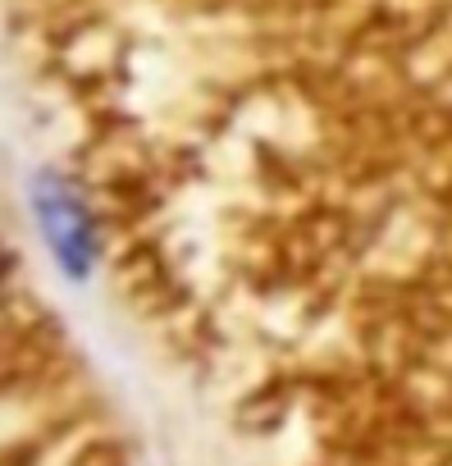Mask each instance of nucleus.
I'll return each mask as SVG.
<instances>
[{
  "label": "nucleus",
  "mask_w": 452,
  "mask_h": 466,
  "mask_svg": "<svg viewBox=\"0 0 452 466\" xmlns=\"http://www.w3.org/2000/svg\"><path fill=\"white\" fill-rule=\"evenodd\" d=\"M55 60L210 83H361L452 60V0H46Z\"/></svg>",
  "instance_id": "1"
},
{
  "label": "nucleus",
  "mask_w": 452,
  "mask_h": 466,
  "mask_svg": "<svg viewBox=\"0 0 452 466\" xmlns=\"http://www.w3.org/2000/svg\"><path fill=\"white\" fill-rule=\"evenodd\" d=\"M284 425L302 466H452V174L334 325Z\"/></svg>",
  "instance_id": "2"
}]
</instances>
